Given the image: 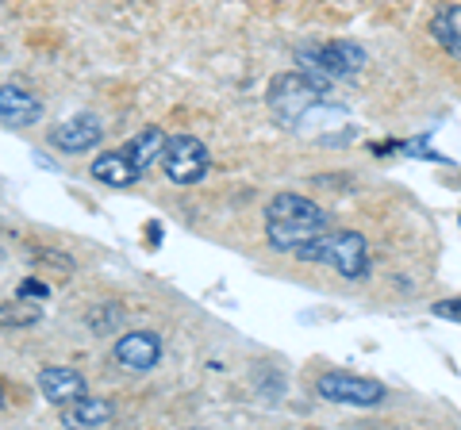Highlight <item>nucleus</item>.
<instances>
[{"mask_svg":"<svg viewBox=\"0 0 461 430\" xmlns=\"http://www.w3.org/2000/svg\"><path fill=\"white\" fill-rule=\"evenodd\" d=\"M266 242L269 250L277 254H293L296 246H304L308 238H315L320 231L330 227V215L315 204V200L300 196V193H277L266 204Z\"/></svg>","mask_w":461,"mask_h":430,"instance_id":"obj_1","label":"nucleus"},{"mask_svg":"<svg viewBox=\"0 0 461 430\" xmlns=\"http://www.w3.org/2000/svg\"><path fill=\"white\" fill-rule=\"evenodd\" d=\"M296 262H308V265H327L335 269L342 281H366L369 277V242L366 235L357 231H335V227H327L315 238H308L304 246L293 250Z\"/></svg>","mask_w":461,"mask_h":430,"instance_id":"obj_2","label":"nucleus"},{"mask_svg":"<svg viewBox=\"0 0 461 430\" xmlns=\"http://www.w3.org/2000/svg\"><path fill=\"white\" fill-rule=\"evenodd\" d=\"M266 104L269 112L277 116L285 127L300 123L304 116H312L320 104H330V85L320 77H308V74H277L269 81V93H266Z\"/></svg>","mask_w":461,"mask_h":430,"instance_id":"obj_3","label":"nucleus"},{"mask_svg":"<svg viewBox=\"0 0 461 430\" xmlns=\"http://www.w3.org/2000/svg\"><path fill=\"white\" fill-rule=\"evenodd\" d=\"M296 66L300 74L320 77L327 85L335 81H350L366 69V50L350 39H330V42H312V47L296 50Z\"/></svg>","mask_w":461,"mask_h":430,"instance_id":"obj_4","label":"nucleus"},{"mask_svg":"<svg viewBox=\"0 0 461 430\" xmlns=\"http://www.w3.org/2000/svg\"><path fill=\"white\" fill-rule=\"evenodd\" d=\"M158 162L173 184H200L212 169V154L196 135H169Z\"/></svg>","mask_w":461,"mask_h":430,"instance_id":"obj_5","label":"nucleus"},{"mask_svg":"<svg viewBox=\"0 0 461 430\" xmlns=\"http://www.w3.org/2000/svg\"><path fill=\"white\" fill-rule=\"evenodd\" d=\"M315 392H320L327 404H342V408H381L388 399V389L373 377H354V372H323L315 381Z\"/></svg>","mask_w":461,"mask_h":430,"instance_id":"obj_6","label":"nucleus"},{"mask_svg":"<svg viewBox=\"0 0 461 430\" xmlns=\"http://www.w3.org/2000/svg\"><path fill=\"white\" fill-rule=\"evenodd\" d=\"M100 139H104V123L93 112H77V116H66L50 127V147L58 154H85L100 147Z\"/></svg>","mask_w":461,"mask_h":430,"instance_id":"obj_7","label":"nucleus"},{"mask_svg":"<svg viewBox=\"0 0 461 430\" xmlns=\"http://www.w3.org/2000/svg\"><path fill=\"white\" fill-rule=\"evenodd\" d=\"M115 365L127 372H150L158 362H162V335L158 331H127L115 338L112 346Z\"/></svg>","mask_w":461,"mask_h":430,"instance_id":"obj_8","label":"nucleus"},{"mask_svg":"<svg viewBox=\"0 0 461 430\" xmlns=\"http://www.w3.org/2000/svg\"><path fill=\"white\" fill-rule=\"evenodd\" d=\"M39 392L47 404L54 408H69L74 399H81L85 392H89V384H85V377L77 369H69V365H47V369H39Z\"/></svg>","mask_w":461,"mask_h":430,"instance_id":"obj_9","label":"nucleus"},{"mask_svg":"<svg viewBox=\"0 0 461 430\" xmlns=\"http://www.w3.org/2000/svg\"><path fill=\"white\" fill-rule=\"evenodd\" d=\"M0 120L8 127H35L42 120V100L16 81L0 85Z\"/></svg>","mask_w":461,"mask_h":430,"instance_id":"obj_10","label":"nucleus"},{"mask_svg":"<svg viewBox=\"0 0 461 430\" xmlns=\"http://www.w3.org/2000/svg\"><path fill=\"white\" fill-rule=\"evenodd\" d=\"M89 174H93V181L108 184V189H131L135 181H142V174L131 166V157L123 154V147L120 150H104L100 157H93Z\"/></svg>","mask_w":461,"mask_h":430,"instance_id":"obj_11","label":"nucleus"},{"mask_svg":"<svg viewBox=\"0 0 461 430\" xmlns=\"http://www.w3.org/2000/svg\"><path fill=\"white\" fill-rule=\"evenodd\" d=\"M166 131L162 127H142V131L135 135V139H127L123 142V154L131 157V166L139 169V174H147V169L162 157V147H166Z\"/></svg>","mask_w":461,"mask_h":430,"instance_id":"obj_12","label":"nucleus"},{"mask_svg":"<svg viewBox=\"0 0 461 430\" xmlns=\"http://www.w3.org/2000/svg\"><path fill=\"white\" fill-rule=\"evenodd\" d=\"M112 419H115L112 399H100V396H89V392H85L81 399H74L69 411H66L69 426H108Z\"/></svg>","mask_w":461,"mask_h":430,"instance_id":"obj_13","label":"nucleus"},{"mask_svg":"<svg viewBox=\"0 0 461 430\" xmlns=\"http://www.w3.org/2000/svg\"><path fill=\"white\" fill-rule=\"evenodd\" d=\"M430 35H435V42L454 54V58L461 62V4H446L435 20H430Z\"/></svg>","mask_w":461,"mask_h":430,"instance_id":"obj_14","label":"nucleus"},{"mask_svg":"<svg viewBox=\"0 0 461 430\" xmlns=\"http://www.w3.org/2000/svg\"><path fill=\"white\" fill-rule=\"evenodd\" d=\"M39 319H42V308L23 296H16L12 304H0V327H35Z\"/></svg>","mask_w":461,"mask_h":430,"instance_id":"obj_15","label":"nucleus"},{"mask_svg":"<svg viewBox=\"0 0 461 430\" xmlns=\"http://www.w3.org/2000/svg\"><path fill=\"white\" fill-rule=\"evenodd\" d=\"M435 319H446V323H461V296H450V300H438L435 308H430Z\"/></svg>","mask_w":461,"mask_h":430,"instance_id":"obj_16","label":"nucleus"},{"mask_svg":"<svg viewBox=\"0 0 461 430\" xmlns=\"http://www.w3.org/2000/svg\"><path fill=\"white\" fill-rule=\"evenodd\" d=\"M20 296H23V300H42V304H47V300H50V284L27 277V281L20 284Z\"/></svg>","mask_w":461,"mask_h":430,"instance_id":"obj_17","label":"nucleus"},{"mask_svg":"<svg viewBox=\"0 0 461 430\" xmlns=\"http://www.w3.org/2000/svg\"><path fill=\"white\" fill-rule=\"evenodd\" d=\"M147 235H150V246H158V238H162V227L150 223V227H147Z\"/></svg>","mask_w":461,"mask_h":430,"instance_id":"obj_18","label":"nucleus"},{"mask_svg":"<svg viewBox=\"0 0 461 430\" xmlns=\"http://www.w3.org/2000/svg\"><path fill=\"white\" fill-rule=\"evenodd\" d=\"M0 408H5V384H0Z\"/></svg>","mask_w":461,"mask_h":430,"instance_id":"obj_19","label":"nucleus"}]
</instances>
